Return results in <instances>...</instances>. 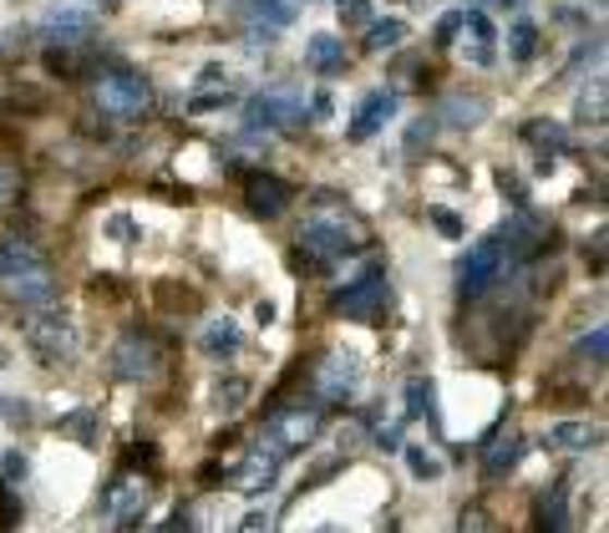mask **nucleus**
I'll return each instance as SVG.
<instances>
[{
    "label": "nucleus",
    "instance_id": "f257e3e1",
    "mask_svg": "<svg viewBox=\"0 0 609 533\" xmlns=\"http://www.w3.org/2000/svg\"><path fill=\"white\" fill-rule=\"evenodd\" d=\"M97 107H102L107 118H143L153 107V87L148 76L133 72V66H122V61H112L102 76H97Z\"/></svg>",
    "mask_w": 609,
    "mask_h": 533
},
{
    "label": "nucleus",
    "instance_id": "f03ea898",
    "mask_svg": "<svg viewBox=\"0 0 609 533\" xmlns=\"http://www.w3.org/2000/svg\"><path fill=\"white\" fill-rule=\"evenodd\" d=\"M508 254H513V244L503 239V229H498V234H488V239H477L473 250L462 254V265H458V290H462V295H467V300L488 295L492 284L503 280Z\"/></svg>",
    "mask_w": 609,
    "mask_h": 533
},
{
    "label": "nucleus",
    "instance_id": "7ed1b4c3",
    "mask_svg": "<svg viewBox=\"0 0 609 533\" xmlns=\"http://www.w3.org/2000/svg\"><path fill=\"white\" fill-rule=\"evenodd\" d=\"M361 223L345 219V214H315L305 229H300V250H310L315 259H341V254L361 250Z\"/></svg>",
    "mask_w": 609,
    "mask_h": 533
},
{
    "label": "nucleus",
    "instance_id": "20e7f679",
    "mask_svg": "<svg viewBox=\"0 0 609 533\" xmlns=\"http://www.w3.org/2000/svg\"><path fill=\"white\" fill-rule=\"evenodd\" d=\"M305 118H310V107H305V97L290 87L259 92V97L244 102V122H249V128H265V133H275V128H300Z\"/></svg>",
    "mask_w": 609,
    "mask_h": 533
},
{
    "label": "nucleus",
    "instance_id": "39448f33",
    "mask_svg": "<svg viewBox=\"0 0 609 533\" xmlns=\"http://www.w3.org/2000/svg\"><path fill=\"white\" fill-rule=\"evenodd\" d=\"M26 341H31V351L41 355V361H72L76 355V330H72V320H61L51 305L46 311H31L26 315Z\"/></svg>",
    "mask_w": 609,
    "mask_h": 533
},
{
    "label": "nucleus",
    "instance_id": "423d86ee",
    "mask_svg": "<svg viewBox=\"0 0 609 533\" xmlns=\"http://www.w3.org/2000/svg\"><path fill=\"white\" fill-rule=\"evenodd\" d=\"M391 300V284L387 275H361L356 284H345V290H336V300H330V311L345 315V320H376V315L387 311Z\"/></svg>",
    "mask_w": 609,
    "mask_h": 533
},
{
    "label": "nucleus",
    "instance_id": "0eeeda50",
    "mask_svg": "<svg viewBox=\"0 0 609 533\" xmlns=\"http://www.w3.org/2000/svg\"><path fill=\"white\" fill-rule=\"evenodd\" d=\"M41 36L57 46V51L87 46L92 36H97V15H92L87 5H51V11L41 15Z\"/></svg>",
    "mask_w": 609,
    "mask_h": 533
},
{
    "label": "nucleus",
    "instance_id": "6e6552de",
    "mask_svg": "<svg viewBox=\"0 0 609 533\" xmlns=\"http://www.w3.org/2000/svg\"><path fill=\"white\" fill-rule=\"evenodd\" d=\"M361 361L356 355H345V351H330L326 361H320V371H315V391L326 401H336V407H345V401H356L361 391Z\"/></svg>",
    "mask_w": 609,
    "mask_h": 533
},
{
    "label": "nucleus",
    "instance_id": "1a4fd4ad",
    "mask_svg": "<svg viewBox=\"0 0 609 533\" xmlns=\"http://www.w3.org/2000/svg\"><path fill=\"white\" fill-rule=\"evenodd\" d=\"M112 371H118L122 381H153V376L163 371V351H158L143 330H133V336H122L118 351H112Z\"/></svg>",
    "mask_w": 609,
    "mask_h": 533
},
{
    "label": "nucleus",
    "instance_id": "9d476101",
    "mask_svg": "<svg viewBox=\"0 0 609 533\" xmlns=\"http://www.w3.org/2000/svg\"><path fill=\"white\" fill-rule=\"evenodd\" d=\"M0 290H5V300L21 305V311H46V305H57V275L46 265H31V269H21V275H11V280H0Z\"/></svg>",
    "mask_w": 609,
    "mask_h": 533
},
{
    "label": "nucleus",
    "instance_id": "9b49d317",
    "mask_svg": "<svg viewBox=\"0 0 609 533\" xmlns=\"http://www.w3.org/2000/svg\"><path fill=\"white\" fill-rule=\"evenodd\" d=\"M462 57L473 61V66H492L498 61V31H492L488 11H467L462 5Z\"/></svg>",
    "mask_w": 609,
    "mask_h": 533
},
{
    "label": "nucleus",
    "instance_id": "f8f14e48",
    "mask_svg": "<svg viewBox=\"0 0 609 533\" xmlns=\"http://www.w3.org/2000/svg\"><path fill=\"white\" fill-rule=\"evenodd\" d=\"M102 513L112 523H122V529H133V523H143V513H148V488H143L137 477H118L102 498Z\"/></svg>",
    "mask_w": 609,
    "mask_h": 533
},
{
    "label": "nucleus",
    "instance_id": "ddd939ff",
    "mask_svg": "<svg viewBox=\"0 0 609 533\" xmlns=\"http://www.w3.org/2000/svg\"><path fill=\"white\" fill-rule=\"evenodd\" d=\"M391 112H397V92H391V87H376L372 97L356 107V118H351L345 137H351V143H372V137L391 122Z\"/></svg>",
    "mask_w": 609,
    "mask_h": 533
},
{
    "label": "nucleus",
    "instance_id": "4468645a",
    "mask_svg": "<svg viewBox=\"0 0 609 533\" xmlns=\"http://www.w3.org/2000/svg\"><path fill=\"white\" fill-rule=\"evenodd\" d=\"M315 432H320V416L310 407H290L269 422V443H280L284 452H300L305 443H315Z\"/></svg>",
    "mask_w": 609,
    "mask_h": 533
},
{
    "label": "nucleus",
    "instance_id": "2eb2a0df",
    "mask_svg": "<svg viewBox=\"0 0 609 533\" xmlns=\"http://www.w3.org/2000/svg\"><path fill=\"white\" fill-rule=\"evenodd\" d=\"M244 198H249V208L259 214V219H275V214H284V208H290L295 189H290L284 178H275V173H254L249 183H244Z\"/></svg>",
    "mask_w": 609,
    "mask_h": 533
},
{
    "label": "nucleus",
    "instance_id": "dca6fc26",
    "mask_svg": "<svg viewBox=\"0 0 609 533\" xmlns=\"http://www.w3.org/2000/svg\"><path fill=\"white\" fill-rule=\"evenodd\" d=\"M305 66L315 76H341L345 72V41L330 36V31H315L310 46H305Z\"/></svg>",
    "mask_w": 609,
    "mask_h": 533
},
{
    "label": "nucleus",
    "instance_id": "f3484780",
    "mask_svg": "<svg viewBox=\"0 0 609 533\" xmlns=\"http://www.w3.org/2000/svg\"><path fill=\"white\" fill-rule=\"evenodd\" d=\"M280 468H284V447H280V443H269V447H259V452H249V468H244V488H249V493L269 488V483L280 477Z\"/></svg>",
    "mask_w": 609,
    "mask_h": 533
},
{
    "label": "nucleus",
    "instance_id": "a211bd4d",
    "mask_svg": "<svg viewBox=\"0 0 609 533\" xmlns=\"http://www.w3.org/2000/svg\"><path fill=\"white\" fill-rule=\"evenodd\" d=\"M239 15H244V21H254V26H265V31L295 26V11H290V0H239Z\"/></svg>",
    "mask_w": 609,
    "mask_h": 533
},
{
    "label": "nucleus",
    "instance_id": "6ab92c4d",
    "mask_svg": "<svg viewBox=\"0 0 609 533\" xmlns=\"http://www.w3.org/2000/svg\"><path fill=\"white\" fill-rule=\"evenodd\" d=\"M198 346H204L214 361H229V355H239L244 336H239L234 320H208V326H204V341H198Z\"/></svg>",
    "mask_w": 609,
    "mask_h": 533
},
{
    "label": "nucleus",
    "instance_id": "aec40b11",
    "mask_svg": "<svg viewBox=\"0 0 609 533\" xmlns=\"http://www.w3.org/2000/svg\"><path fill=\"white\" fill-rule=\"evenodd\" d=\"M523 143H534V148H549V153H564V148H569V133H564V122L534 118V122H523Z\"/></svg>",
    "mask_w": 609,
    "mask_h": 533
},
{
    "label": "nucleus",
    "instance_id": "412c9836",
    "mask_svg": "<svg viewBox=\"0 0 609 533\" xmlns=\"http://www.w3.org/2000/svg\"><path fill=\"white\" fill-rule=\"evenodd\" d=\"M412 31H406V21H366V51L372 57H381V51H391V46H402Z\"/></svg>",
    "mask_w": 609,
    "mask_h": 533
},
{
    "label": "nucleus",
    "instance_id": "4be33fe9",
    "mask_svg": "<svg viewBox=\"0 0 609 533\" xmlns=\"http://www.w3.org/2000/svg\"><path fill=\"white\" fill-rule=\"evenodd\" d=\"M508 57L513 61H534L538 57V26L528 15H519L513 26H508Z\"/></svg>",
    "mask_w": 609,
    "mask_h": 533
},
{
    "label": "nucleus",
    "instance_id": "5701e85b",
    "mask_svg": "<svg viewBox=\"0 0 609 533\" xmlns=\"http://www.w3.org/2000/svg\"><path fill=\"white\" fill-rule=\"evenodd\" d=\"M483 118H488V102H477V97H452L437 122H447V128H477Z\"/></svg>",
    "mask_w": 609,
    "mask_h": 533
},
{
    "label": "nucleus",
    "instance_id": "b1692460",
    "mask_svg": "<svg viewBox=\"0 0 609 533\" xmlns=\"http://www.w3.org/2000/svg\"><path fill=\"white\" fill-rule=\"evenodd\" d=\"M519 458H523V443H519V437H503V443H492V447H488V462H483V473H488V477H508L513 468H519Z\"/></svg>",
    "mask_w": 609,
    "mask_h": 533
},
{
    "label": "nucleus",
    "instance_id": "393cba45",
    "mask_svg": "<svg viewBox=\"0 0 609 533\" xmlns=\"http://www.w3.org/2000/svg\"><path fill=\"white\" fill-rule=\"evenodd\" d=\"M31 265H41V254L31 244H0V280H11V275H21Z\"/></svg>",
    "mask_w": 609,
    "mask_h": 533
},
{
    "label": "nucleus",
    "instance_id": "a878e982",
    "mask_svg": "<svg viewBox=\"0 0 609 533\" xmlns=\"http://www.w3.org/2000/svg\"><path fill=\"white\" fill-rule=\"evenodd\" d=\"M549 443H559V447H595L599 443V427H589V422H559V427L549 432Z\"/></svg>",
    "mask_w": 609,
    "mask_h": 533
},
{
    "label": "nucleus",
    "instance_id": "bb28decb",
    "mask_svg": "<svg viewBox=\"0 0 609 533\" xmlns=\"http://www.w3.org/2000/svg\"><path fill=\"white\" fill-rule=\"evenodd\" d=\"M402 458H406V473H412V477H437V473H442L437 452H427V447H402Z\"/></svg>",
    "mask_w": 609,
    "mask_h": 533
},
{
    "label": "nucleus",
    "instance_id": "cd10ccee",
    "mask_svg": "<svg viewBox=\"0 0 609 533\" xmlns=\"http://www.w3.org/2000/svg\"><path fill=\"white\" fill-rule=\"evenodd\" d=\"M538 523H544V529H569V513H564V488L544 493V508H538Z\"/></svg>",
    "mask_w": 609,
    "mask_h": 533
},
{
    "label": "nucleus",
    "instance_id": "c85d7f7f",
    "mask_svg": "<svg viewBox=\"0 0 609 533\" xmlns=\"http://www.w3.org/2000/svg\"><path fill=\"white\" fill-rule=\"evenodd\" d=\"M580 122H595V128H605V82L584 87V97H580Z\"/></svg>",
    "mask_w": 609,
    "mask_h": 533
},
{
    "label": "nucleus",
    "instance_id": "c756f323",
    "mask_svg": "<svg viewBox=\"0 0 609 533\" xmlns=\"http://www.w3.org/2000/svg\"><path fill=\"white\" fill-rule=\"evenodd\" d=\"M412 416H431V381H422V376L406 386V422Z\"/></svg>",
    "mask_w": 609,
    "mask_h": 533
},
{
    "label": "nucleus",
    "instance_id": "7c9ffc66",
    "mask_svg": "<svg viewBox=\"0 0 609 533\" xmlns=\"http://www.w3.org/2000/svg\"><path fill=\"white\" fill-rule=\"evenodd\" d=\"M244 397H249V386L239 381V376H223V381L214 386V401H219V407H229V412H234V407H244Z\"/></svg>",
    "mask_w": 609,
    "mask_h": 533
},
{
    "label": "nucleus",
    "instance_id": "2f4dec72",
    "mask_svg": "<svg viewBox=\"0 0 609 533\" xmlns=\"http://www.w3.org/2000/svg\"><path fill=\"white\" fill-rule=\"evenodd\" d=\"M427 219H431V229H437L442 239H462V234H467V229H462V219L452 214V208H427Z\"/></svg>",
    "mask_w": 609,
    "mask_h": 533
},
{
    "label": "nucleus",
    "instance_id": "473e14b6",
    "mask_svg": "<svg viewBox=\"0 0 609 533\" xmlns=\"http://www.w3.org/2000/svg\"><path fill=\"white\" fill-rule=\"evenodd\" d=\"M336 15H341L345 26H366L372 21V5L366 0H336Z\"/></svg>",
    "mask_w": 609,
    "mask_h": 533
},
{
    "label": "nucleus",
    "instance_id": "72a5a7b5",
    "mask_svg": "<svg viewBox=\"0 0 609 533\" xmlns=\"http://www.w3.org/2000/svg\"><path fill=\"white\" fill-rule=\"evenodd\" d=\"M431 133H437V118H422V122H412V137H406V153H422V143H431Z\"/></svg>",
    "mask_w": 609,
    "mask_h": 533
},
{
    "label": "nucleus",
    "instance_id": "f704fd0d",
    "mask_svg": "<svg viewBox=\"0 0 609 533\" xmlns=\"http://www.w3.org/2000/svg\"><path fill=\"white\" fill-rule=\"evenodd\" d=\"M0 473L11 477V483H21V477L31 473V458H26V452H15V447H11V452H5V462H0Z\"/></svg>",
    "mask_w": 609,
    "mask_h": 533
},
{
    "label": "nucleus",
    "instance_id": "c9c22d12",
    "mask_svg": "<svg viewBox=\"0 0 609 533\" xmlns=\"http://www.w3.org/2000/svg\"><path fill=\"white\" fill-rule=\"evenodd\" d=\"M61 427L72 432V437H82V443H92V432H97V416H92V412H72V422H61Z\"/></svg>",
    "mask_w": 609,
    "mask_h": 533
},
{
    "label": "nucleus",
    "instance_id": "e433bc0d",
    "mask_svg": "<svg viewBox=\"0 0 609 533\" xmlns=\"http://www.w3.org/2000/svg\"><path fill=\"white\" fill-rule=\"evenodd\" d=\"M458 31H462V11H447L442 26H437V46H452L458 41Z\"/></svg>",
    "mask_w": 609,
    "mask_h": 533
},
{
    "label": "nucleus",
    "instance_id": "4c0bfd02",
    "mask_svg": "<svg viewBox=\"0 0 609 533\" xmlns=\"http://www.w3.org/2000/svg\"><path fill=\"white\" fill-rule=\"evenodd\" d=\"M580 351L589 355V361H605V326H595V330H589V336L580 341Z\"/></svg>",
    "mask_w": 609,
    "mask_h": 533
},
{
    "label": "nucleus",
    "instance_id": "58836bf2",
    "mask_svg": "<svg viewBox=\"0 0 609 533\" xmlns=\"http://www.w3.org/2000/svg\"><path fill=\"white\" fill-rule=\"evenodd\" d=\"M15 189H21V178H15V168H5V163H0V208H5V204L15 198Z\"/></svg>",
    "mask_w": 609,
    "mask_h": 533
},
{
    "label": "nucleus",
    "instance_id": "ea45409f",
    "mask_svg": "<svg viewBox=\"0 0 609 533\" xmlns=\"http://www.w3.org/2000/svg\"><path fill=\"white\" fill-rule=\"evenodd\" d=\"M0 412H5V416H0V422H26V416H31V407H26V401L0 397Z\"/></svg>",
    "mask_w": 609,
    "mask_h": 533
},
{
    "label": "nucleus",
    "instance_id": "a19ab883",
    "mask_svg": "<svg viewBox=\"0 0 609 533\" xmlns=\"http://www.w3.org/2000/svg\"><path fill=\"white\" fill-rule=\"evenodd\" d=\"M234 97L229 92H208V97H194V112H208V107H229Z\"/></svg>",
    "mask_w": 609,
    "mask_h": 533
},
{
    "label": "nucleus",
    "instance_id": "79ce46f5",
    "mask_svg": "<svg viewBox=\"0 0 609 533\" xmlns=\"http://www.w3.org/2000/svg\"><path fill=\"white\" fill-rule=\"evenodd\" d=\"M376 443H381V447H397V443H402V422H391V427H376Z\"/></svg>",
    "mask_w": 609,
    "mask_h": 533
},
{
    "label": "nucleus",
    "instance_id": "37998d69",
    "mask_svg": "<svg viewBox=\"0 0 609 533\" xmlns=\"http://www.w3.org/2000/svg\"><path fill=\"white\" fill-rule=\"evenodd\" d=\"M467 11H492V5H523V0H462Z\"/></svg>",
    "mask_w": 609,
    "mask_h": 533
}]
</instances>
